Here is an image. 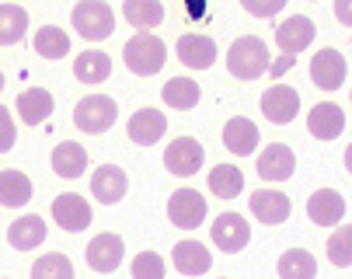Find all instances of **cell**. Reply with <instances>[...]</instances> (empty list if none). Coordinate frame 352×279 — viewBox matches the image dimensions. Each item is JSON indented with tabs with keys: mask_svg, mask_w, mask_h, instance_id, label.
<instances>
[{
	"mask_svg": "<svg viewBox=\"0 0 352 279\" xmlns=\"http://www.w3.org/2000/svg\"><path fill=\"white\" fill-rule=\"evenodd\" d=\"M241 8H244L251 18H276V14L286 8V0H241Z\"/></svg>",
	"mask_w": 352,
	"mask_h": 279,
	"instance_id": "obj_36",
	"label": "cell"
},
{
	"mask_svg": "<svg viewBox=\"0 0 352 279\" xmlns=\"http://www.w3.org/2000/svg\"><path fill=\"white\" fill-rule=\"evenodd\" d=\"M87 168V150L84 144H77V140H67V144H60L53 150V171L60 178H80Z\"/></svg>",
	"mask_w": 352,
	"mask_h": 279,
	"instance_id": "obj_25",
	"label": "cell"
},
{
	"mask_svg": "<svg viewBox=\"0 0 352 279\" xmlns=\"http://www.w3.org/2000/svg\"><path fill=\"white\" fill-rule=\"evenodd\" d=\"M335 18L352 28V0H335Z\"/></svg>",
	"mask_w": 352,
	"mask_h": 279,
	"instance_id": "obj_39",
	"label": "cell"
},
{
	"mask_svg": "<svg viewBox=\"0 0 352 279\" xmlns=\"http://www.w3.org/2000/svg\"><path fill=\"white\" fill-rule=\"evenodd\" d=\"M126 258V241L119 234H112V230H105V234L91 238L87 245V265L94 272H116Z\"/></svg>",
	"mask_w": 352,
	"mask_h": 279,
	"instance_id": "obj_11",
	"label": "cell"
},
{
	"mask_svg": "<svg viewBox=\"0 0 352 279\" xmlns=\"http://www.w3.org/2000/svg\"><path fill=\"white\" fill-rule=\"evenodd\" d=\"M279 279H318V258L304 248H289L279 255Z\"/></svg>",
	"mask_w": 352,
	"mask_h": 279,
	"instance_id": "obj_29",
	"label": "cell"
},
{
	"mask_svg": "<svg viewBox=\"0 0 352 279\" xmlns=\"http://www.w3.org/2000/svg\"><path fill=\"white\" fill-rule=\"evenodd\" d=\"M122 60L133 74L140 77H154L161 74L164 60H168V45L154 35V32H136L126 45H122Z\"/></svg>",
	"mask_w": 352,
	"mask_h": 279,
	"instance_id": "obj_2",
	"label": "cell"
},
{
	"mask_svg": "<svg viewBox=\"0 0 352 279\" xmlns=\"http://www.w3.org/2000/svg\"><path fill=\"white\" fill-rule=\"evenodd\" d=\"M116 119H119V105L105 95H87L74 109V126L80 133H105L116 126Z\"/></svg>",
	"mask_w": 352,
	"mask_h": 279,
	"instance_id": "obj_4",
	"label": "cell"
},
{
	"mask_svg": "<svg viewBox=\"0 0 352 279\" xmlns=\"http://www.w3.org/2000/svg\"><path fill=\"white\" fill-rule=\"evenodd\" d=\"M45 220L42 216H35V213H28V216H18L11 227H8V245L14 248V252H35L42 241H45Z\"/></svg>",
	"mask_w": 352,
	"mask_h": 279,
	"instance_id": "obj_21",
	"label": "cell"
},
{
	"mask_svg": "<svg viewBox=\"0 0 352 279\" xmlns=\"http://www.w3.org/2000/svg\"><path fill=\"white\" fill-rule=\"evenodd\" d=\"M133 279H164V258L157 252H140L133 258Z\"/></svg>",
	"mask_w": 352,
	"mask_h": 279,
	"instance_id": "obj_35",
	"label": "cell"
},
{
	"mask_svg": "<svg viewBox=\"0 0 352 279\" xmlns=\"http://www.w3.org/2000/svg\"><path fill=\"white\" fill-rule=\"evenodd\" d=\"M109 74H112V60L102 49H87V53H80L74 60V77L80 84H105Z\"/></svg>",
	"mask_w": 352,
	"mask_h": 279,
	"instance_id": "obj_24",
	"label": "cell"
},
{
	"mask_svg": "<svg viewBox=\"0 0 352 279\" xmlns=\"http://www.w3.org/2000/svg\"><path fill=\"white\" fill-rule=\"evenodd\" d=\"M0 91H4V74H0Z\"/></svg>",
	"mask_w": 352,
	"mask_h": 279,
	"instance_id": "obj_41",
	"label": "cell"
},
{
	"mask_svg": "<svg viewBox=\"0 0 352 279\" xmlns=\"http://www.w3.org/2000/svg\"><path fill=\"white\" fill-rule=\"evenodd\" d=\"M269 45L258 38V35H241L230 42L227 49V70L237 77V80H258L269 74Z\"/></svg>",
	"mask_w": 352,
	"mask_h": 279,
	"instance_id": "obj_1",
	"label": "cell"
},
{
	"mask_svg": "<svg viewBox=\"0 0 352 279\" xmlns=\"http://www.w3.org/2000/svg\"><path fill=\"white\" fill-rule=\"evenodd\" d=\"M293 63H296V56H279V60H272V63H269V74L279 80V77H283V74H286Z\"/></svg>",
	"mask_w": 352,
	"mask_h": 279,
	"instance_id": "obj_38",
	"label": "cell"
},
{
	"mask_svg": "<svg viewBox=\"0 0 352 279\" xmlns=\"http://www.w3.org/2000/svg\"><path fill=\"white\" fill-rule=\"evenodd\" d=\"M171 262L182 276H203L213 269V255L206 252V245H199V241H178L171 248Z\"/></svg>",
	"mask_w": 352,
	"mask_h": 279,
	"instance_id": "obj_23",
	"label": "cell"
},
{
	"mask_svg": "<svg viewBox=\"0 0 352 279\" xmlns=\"http://www.w3.org/2000/svg\"><path fill=\"white\" fill-rule=\"evenodd\" d=\"M210 234H213V245L227 255L234 252H244L248 238H251V227L241 213H220L213 223H210Z\"/></svg>",
	"mask_w": 352,
	"mask_h": 279,
	"instance_id": "obj_8",
	"label": "cell"
},
{
	"mask_svg": "<svg viewBox=\"0 0 352 279\" xmlns=\"http://www.w3.org/2000/svg\"><path fill=\"white\" fill-rule=\"evenodd\" d=\"M258 126L251 122V119H244V115H234L227 126H223V147L234 154V157H248L251 150L258 147Z\"/></svg>",
	"mask_w": 352,
	"mask_h": 279,
	"instance_id": "obj_20",
	"label": "cell"
},
{
	"mask_svg": "<svg viewBox=\"0 0 352 279\" xmlns=\"http://www.w3.org/2000/svg\"><path fill=\"white\" fill-rule=\"evenodd\" d=\"M70 25L77 28L80 38L87 42H102L116 32V11L105 4V0H80L70 11Z\"/></svg>",
	"mask_w": 352,
	"mask_h": 279,
	"instance_id": "obj_3",
	"label": "cell"
},
{
	"mask_svg": "<svg viewBox=\"0 0 352 279\" xmlns=\"http://www.w3.org/2000/svg\"><path fill=\"white\" fill-rule=\"evenodd\" d=\"M14 112L21 115L25 126H42L49 115H53V95H49L45 87H28V91L18 95Z\"/></svg>",
	"mask_w": 352,
	"mask_h": 279,
	"instance_id": "obj_22",
	"label": "cell"
},
{
	"mask_svg": "<svg viewBox=\"0 0 352 279\" xmlns=\"http://www.w3.org/2000/svg\"><path fill=\"white\" fill-rule=\"evenodd\" d=\"M161 98L168 102V109H178V112H188L199 105V98H203V91H199L195 80L188 77H171L164 87H161Z\"/></svg>",
	"mask_w": 352,
	"mask_h": 279,
	"instance_id": "obj_26",
	"label": "cell"
},
{
	"mask_svg": "<svg viewBox=\"0 0 352 279\" xmlns=\"http://www.w3.org/2000/svg\"><path fill=\"white\" fill-rule=\"evenodd\" d=\"M53 220L67 234H80V230L91 227V203L77 192H63L53 199Z\"/></svg>",
	"mask_w": 352,
	"mask_h": 279,
	"instance_id": "obj_9",
	"label": "cell"
},
{
	"mask_svg": "<svg viewBox=\"0 0 352 279\" xmlns=\"http://www.w3.org/2000/svg\"><path fill=\"white\" fill-rule=\"evenodd\" d=\"M300 112V95L286 84H272L265 95H262V115L276 126H289Z\"/></svg>",
	"mask_w": 352,
	"mask_h": 279,
	"instance_id": "obj_12",
	"label": "cell"
},
{
	"mask_svg": "<svg viewBox=\"0 0 352 279\" xmlns=\"http://www.w3.org/2000/svg\"><path fill=\"white\" fill-rule=\"evenodd\" d=\"M203 161H206V150H203V144H199V140H192V136L171 140L168 150H164V168H168L175 178H192L199 168H203Z\"/></svg>",
	"mask_w": 352,
	"mask_h": 279,
	"instance_id": "obj_5",
	"label": "cell"
},
{
	"mask_svg": "<svg viewBox=\"0 0 352 279\" xmlns=\"http://www.w3.org/2000/svg\"><path fill=\"white\" fill-rule=\"evenodd\" d=\"M328 262L335 269H349L352 265V223L335 227V234L328 238Z\"/></svg>",
	"mask_w": 352,
	"mask_h": 279,
	"instance_id": "obj_33",
	"label": "cell"
},
{
	"mask_svg": "<svg viewBox=\"0 0 352 279\" xmlns=\"http://www.w3.org/2000/svg\"><path fill=\"white\" fill-rule=\"evenodd\" d=\"M32 45H35V53L45 56V60H63L70 53V35L63 28H56V25H45V28L35 32Z\"/></svg>",
	"mask_w": 352,
	"mask_h": 279,
	"instance_id": "obj_30",
	"label": "cell"
},
{
	"mask_svg": "<svg viewBox=\"0 0 352 279\" xmlns=\"http://www.w3.org/2000/svg\"><path fill=\"white\" fill-rule=\"evenodd\" d=\"M126 189H129V178H126V171L116 168V164H102V168L91 175V196H94L98 203H105V206L122 203Z\"/></svg>",
	"mask_w": 352,
	"mask_h": 279,
	"instance_id": "obj_14",
	"label": "cell"
},
{
	"mask_svg": "<svg viewBox=\"0 0 352 279\" xmlns=\"http://www.w3.org/2000/svg\"><path fill=\"white\" fill-rule=\"evenodd\" d=\"M122 18L133 28L150 32V28H157L164 21V4H161V0H126V4H122Z\"/></svg>",
	"mask_w": 352,
	"mask_h": 279,
	"instance_id": "obj_27",
	"label": "cell"
},
{
	"mask_svg": "<svg viewBox=\"0 0 352 279\" xmlns=\"http://www.w3.org/2000/svg\"><path fill=\"white\" fill-rule=\"evenodd\" d=\"M318 28L307 14H289L279 28H276V42H279V49L283 56H296V53H304L307 45L314 42Z\"/></svg>",
	"mask_w": 352,
	"mask_h": 279,
	"instance_id": "obj_10",
	"label": "cell"
},
{
	"mask_svg": "<svg viewBox=\"0 0 352 279\" xmlns=\"http://www.w3.org/2000/svg\"><path fill=\"white\" fill-rule=\"evenodd\" d=\"M14 136H18V129H14V119H11V112L0 105V154H8L11 147H14Z\"/></svg>",
	"mask_w": 352,
	"mask_h": 279,
	"instance_id": "obj_37",
	"label": "cell"
},
{
	"mask_svg": "<svg viewBox=\"0 0 352 279\" xmlns=\"http://www.w3.org/2000/svg\"><path fill=\"white\" fill-rule=\"evenodd\" d=\"M345 168H349V175H352V144L345 147Z\"/></svg>",
	"mask_w": 352,
	"mask_h": 279,
	"instance_id": "obj_40",
	"label": "cell"
},
{
	"mask_svg": "<svg viewBox=\"0 0 352 279\" xmlns=\"http://www.w3.org/2000/svg\"><path fill=\"white\" fill-rule=\"evenodd\" d=\"M255 171H258L265 181H286V178H293V171H296V154H293L286 144H269V147L258 154Z\"/></svg>",
	"mask_w": 352,
	"mask_h": 279,
	"instance_id": "obj_16",
	"label": "cell"
},
{
	"mask_svg": "<svg viewBox=\"0 0 352 279\" xmlns=\"http://www.w3.org/2000/svg\"><path fill=\"white\" fill-rule=\"evenodd\" d=\"M248 199H251V216H255L258 223H269V227L286 223L289 213H293L289 196H283L279 189H258V192H251Z\"/></svg>",
	"mask_w": 352,
	"mask_h": 279,
	"instance_id": "obj_13",
	"label": "cell"
},
{
	"mask_svg": "<svg viewBox=\"0 0 352 279\" xmlns=\"http://www.w3.org/2000/svg\"><path fill=\"white\" fill-rule=\"evenodd\" d=\"M164 129H168V115L157 112V109H140V112H133V119H129V126H126V133H129V140H133L136 147H154L157 140L164 136Z\"/></svg>",
	"mask_w": 352,
	"mask_h": 279,
	"instance_id": "obj_17",
	"label": "cell"
},
{
	"mask_svg": "<svg viewBox=\"0 0 352 279\" xmlns=\"http://www.w3.org/2000/svg\"><path fill=\"white\" fill-rule=\"evenodd\" d=\"M28 32V11L18 4H0V45H14Z\"/></svg>",
	"mask_w": 352,
	"mask_h": 279,
	"instance_id": "obj_31",
	"label": "cell"
},
{
	"mask_svg": "<svg viewBox=\"0 0 352 279\" xmlns=\"http://www.w3.org/2000/svg\"><path fill=\"white\" fill-rule=\"evenodd\" d=\"M168 220L182 230H195L206 220V196H199L195 189H178L168 199Z\"/></svg>",
	"mask_w": 352,
	"mask_h": 279,
	"instance_id": "obj_6",
	"label": "cell"
},
{
	"mask_svg": "<svg viewBox=\"0 0 352 279\" xmlns=\"http://www.w3.org/2000/svg\"><path fill=\"white\" fill-rule=\"evenodd\" d=\"M345 74H349V63H345V56L338 49H321L311 60V80L321 91H338L345 84Z\"/></svg>",
	"mask_w": 352,
	"mask_h": 279,
	"instance_id": "obj_15",
	"label": "cell"
},
{
	"mask_svg": "<svg viewBox=\"0 0 352 279\" xmlns=\"http://www.w3.org/2000/svg\"><path fill=\"white\" fill-rule=\"evenodd\" d=\"M32 279H74V262L67 255H42L32 265Z\"/></svg>",
	"mask_w": 352,
	"mask_h": 279,
	"instance_id": "obj_34",
	"label": "cell"
},
{
	"mask_svg": "<svg viewBox=\"0 0 352 279\" xmlns=\"http://www.w3.org/2000/svg\"><path fill=\"white\" fill-rule=\"evenodd\" d=\"M307 129L314 140H338L345 129V112L335 102H318L307 115Z\"/></svg>",
	"mask_w": 352,
	"mask_h": 279,
	"instance_id": "obj_19",
	"label": "cell"
},
{
	"mask_svg": "<svg viewBox=\"0 0 352 279\" xmlns=\"http://www.w3.org/2000/svg\"><path fill=\"white\" fill-rule=\"evenodd\" d=\"M307 216H311V223H318V227H335V223H342V216H345V199H342V192H338V189H318V192L307 199Z\"/></svg>",
	"mask_w": 352,
	"mask_h": 279,
	"instance_id": "obj_18",
	"label": "cell"
},
{
	"mask_svg": "<svg viewBox=\"0 0 352 279\" xmlns=\"http://www.w3.org/2000/svg\"><path fill=\"white\" fill-rule=\"evenodd\" d=\"M210 192L220 196V199H234L244 192V175L234 168V164H217L210 171Z\"/></svg>",
	"mask_w": 352,
	"mask_h": 279,
	"instance_id": "obj_32",
	"label": "cell"
},
{
	"mask_svg": "<svg viewBox=\"0 0 352 279\" xmlns=\"http://www.w3.org/2000/svg\"><path fill=\"white\" fill-rule=\"evenodd\" d=\"M32 199V181L25 171H0V206H28Z\"/></svg>",
	"mask_w": 352,
	"mask_h": 279,
	"instance_id": "obj_28",
	"label": "cell"
},
{
	"mask_svg": "<svg viewBox=\"0 0 352 279\" xmlns=\"http://www.w3.org/2000/svg\"><path fill=\"white\" fill-rule=\"evenodd\" d=\"M175 53H178V60L188 70H210L217 63V56H220L217 42L210 35H199V32H185L178 38V45H175Z\"/></svg>",
	"mask_w": 352,
	"mask_h": 279,
	"instance_id": "obj_7",
	"label": "cell"
}]
</instances>
